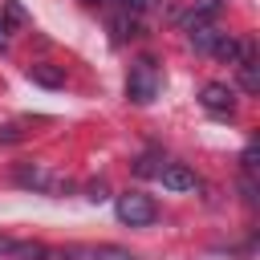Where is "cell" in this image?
Segmentation results:
<instances>
[{"instance_id": "obj_18", "label": "cell", "mask_w": 260, "mask_h": 260, "mask_svg": "<svg viewBox=\"0 0 260 260\" xmlns=\"http://www.w3.org/2000/svg\"><path fill=\"white\" fill-rule=\"evenodd\" d=\"M8 45H12V37H8V20L0 16V53H8Z\"/></svg>"}, {"instance_id": "obj_17", "label": "cell", "mask_w": 260, "mask_h": 260, "mask_svg": "<svg viewBox=\"0 0 260 260\" xmlns=\"http://www.w3.org/2000/svg\"><path fill=\"white\" fill-rule=\"evenodd\" d=\"M20 134H24V130H20L16 122H8V126H0V142H16Z\"/></svg>"}, {"instance_id": "obj_2", "label": "cell", "mask_w": 260, "mask_h": 260, "mask_svg": "<svg viewBox=\"0 0 260 260\" xmlns=\"http://www.w3.org/2000/svg\"><path fill=\"white\" fill-rule=\"evenodd\" d=\"M114 215L122 223H130V228H150L158 219V207L142 191H122V195H114Z\"/></svg>"}, {"instance_id": "obj_16", "label": "cell", "mask_w": 260, "mask_h": 260, "mask_svg": "<svg viewBox=\"0 0 260 260\" xmlns=\"http://www.w3.org/2000/svg\"><path fill=\"white\" fill-rule=\"evenodd\" d=\"M240 191H244V203H256V183H252V175L240 179Z\"/></svg>"}, {"instance_id": "obj_5", "label": "cell", "mask_w": 260, "mask_h": 260, "mask_svg": "<svg viewBox=\"0 0 260 260\" xmlns=\"http://www.w3.org/2000/svg\"><path fill=\"white\" fill-rule=\"evenodd\" d=\"M167 191H195L199 187V175L187 167V162H162V171L154 175Z\"/></svg>"}, {"instance_id": "obj_10", "label": "cell", "mask_w": 260, "mask_h": 260, "mask_svg": "<svg viewBox=\"0 0 260 260\" xmlns=\"http://www.w3.org/2000/svg\"><path fill=\"white\" fill-rule=\"evenodd\" d=\"M240 171H244V175H256V142L244 146V154H240Z\"/></svg>"}, {"instance_id": "obj_6", "label": "cell", "mask_w": 260, "mask_h": 260, "mask_svg": "<svg viewBox=\"0 0 260 260\" xmlns=\"http://www.w3.org/2000/svg\"><path fill=\"white\" fill-rule=\"evenodd\" d=\"M28 81H37L45 89H61L65 85V69H57L49 61H37V65H28Z\"/></svg>"}, {"instance_id": "obj_3", "label": "cell", "mask_w": 260, "mask_h": 260, "mask_svg": "<svg viewBox=\"0 0 260 260\" xmlns=\"http://www.w3.org/2000/svg\"><path fill=\"white\" fill-rule=\"evenodd\" d=\"M16 183H20V187H28V191H49V195L69 191V179L53 175L45 162H20V167H16Z\"/></svg>"}, {"instance_id": "obj_19", "label": "cell", "mask_w": 260, "mask_h": 260, "mask_svg": "<svg viewBox=\"0 0 260 260\" xmlns=\"http://www.w3.org/2000/svg\"><path fill=\"white\" fill-rule=\"evenodd\" d=\"M12 248H16V240H12V236H0V260H8Z\"/></svg>"}, {"instance_id": "obj_1", "label": "cell", "mask_w": 260, "mask_h": 260, "mask_svg": "<svg viewBox=\"0 0 260 260\" xmlns=\"http://www.w3.org/2000/svg\"><path fill=\"white\" fill-rule=\"evenodd\" d=\"M162 89V73H158V61L154 57H138L130 65V77H126V98L134 106H150Z\"/></svg>"}, {"instance_id": "obj_9", "label": "cell", "mask_w": 260, "mask_h": 260, "mask_svg": "<svg viewBox=\"0 0 260 260\" xmlns=\"http://www.w3.org/2000/svg\"><path fill=\"white\" fill-rule=\"evenodd\" d=\"M110 28H114V41H118V45H122L126 37H134V32H138V24H134V16H130V12L114 16V20H110Z\"/></svg>"}, {"instance_id": "obj_4", "label": "cell", "mask_w": 260, "mask_h": 260, "mask_svg": "<svg viewBox=\"0 0 260 260\" xmlns=\"http://www.w3.org/2000/svg\"><path fill=\"white\" fill-rule=\"evenodd\" d=\"M199 106H203L207 114H215V118H232L236 93H232V85H223V81H207V85L199 89Z\"/></svg>"}, {"instance_id": "obj_20", "label": "cell", "mask_w": 260, "mask_h": 260, "mask_svg": "<svg viewBox=\"0 0 260 260\" xmlns=\"http://www.w3.org/2000/svg\"><path fill=\"white\" fill-rule=\"evenodd\" d=\"M81 4H102V0H81Z\"/></svg>"}, {"instance_id": "obj_13", "label": "cell", "mask_w": 260, "mask_h": 260, "mask_svg": "<svg viewBox=\"0 0 260 260\" xmlns=\"http://www.w3.org/2000/svg\"><path fill=\"white\" fill-rule=\"evenodd\" d=\"M93 260H134L130 252H122V248H98L93 252Z\"/></svg>"}, {"instance_id": "obj_12", "label": "cell", "mask_w": 260, "mask_h": 260, "mask_svg": "<svg viewBox=\"0 0 260 260\" xmlns=\"http://www.w3.org/2000/svg\"><path fill=\"white\" fill-rule=\"evenodd\" d=\"M158 0H122V12H130V16H138V12H150Z\"/></svg>"}, {"instance_id": "obj_7", "label": "cell", "mask_w": 260, "mask_h": 260, "mask_svg": "<svg viewBox=\"0 0 260 260\" xmlns=\"http://www.w3.org/2000/svg\"><path fill=\"white\" fill-rule=\"evenodd\" d=\"M236 69H240V89H244V93H260V69H256V57H252V61H240Z\"/></svg>"}, {"instance_id": "obj_11", "label": "cell", "mask_w": 260, "mask_h": 260, "mask_svg": "<svg viewBox=\"0 0 260 260\" xmlns=\"http://www.w3.org/2000/svg\"><path fill=\"white\" fill-rule=\"evenodd\" d=\"M154 162H158V158H154V154H142V158H138V162H134V171H138V175H146V179H150V175H158V171H162V167H154Z\"/></svg>"}, {"instance_id": "obj_15", "label": "cell", "mask_w": 260, "mask_h": 260, "mask_svg": "<svg viewBox=\"0 0 260 260\" xmlns=\"http://www.w3.org/2000/svg\"><path fill=\"white\" fill-rule=\"evenodd\" d=\"M85 191H89L85 199H93V203H102V199H106V179H93V183H89Z\"/></svg>"}, {"instance_id": "obj_8", "label": "cell", "mask_w": 260, "mask_h": 260, "mask_svg": "<svg viewBox=\"0 0 260 260\" xmlns=\"http://www.w3.org/2000/svg\"><path fill=\"white\" fill-rule=\"evenodd\" d=\"M45 256H49V248L37 244V240H32V244H20V240H16V248L8 252V260H45Z\"/></svg>"}, {"instance_id": "obj_14", "label": "cell", "mask_w": 260, "mask_h": 260, "mask_svg": "<svg viewBox=\"0 0 260 260\" xmlns=\"http://www.w3.org/2000/svg\"><path fill=\"white\" fill-rule=\"evenodd\" d=\"M4 12H8V20H16V24H24V20H28V12H24L16 0H8V4H4Z\"/></svg>"}]
</instances>
